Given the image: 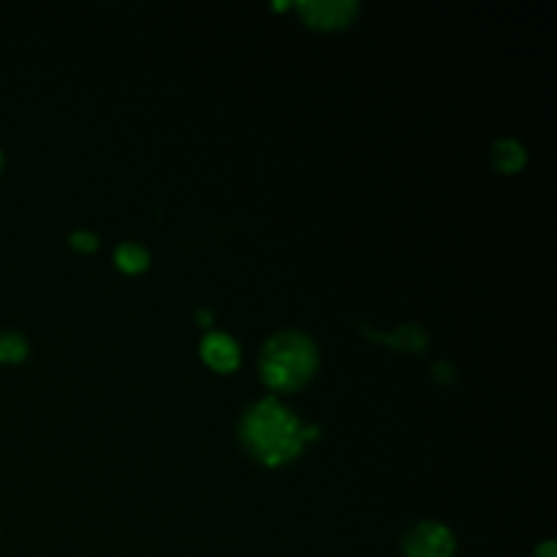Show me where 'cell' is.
<instances>
[{"label":"cell","mask_w":557,"mask_h":557,"mask_svg":"<svg viewBox=\"0 0 557 557\" xmlns=\"http://www.w3.org/2000/svg\"><path fill=\"white\" fill-rule=\"evenodd\" d=\"M319 428H305L275 397H264L248 408L239 424L245 449L264 466H283L294 460L308 441L319 438Z\"/></svg>","instance_id":"cell-1"},{"label":"cell","mask_w":557,"mask_h":557,"mask_svg":"<svg viewBox=\"0 0 557 557\" xmlns=\"http://www.w3.org/2000/svg\"><path fill=\"white\" fill-rule=\"evenodd\" d=\"M259 368L261 379L270 389L292 392L313 379L315 368H319V351L305 332H277L264 343Z\"/></svg>","instance_id":"cell-2"},{"label":"cell","mask_w":557,"mask_h":557,"mask_svg":"<svg viewBox=\"0 0 557 557\" xmlns=\"http://www.w3.org/2000/svg\"><path fill=\"white\" fill-rule=\"evenodd\" d=\"M455 547V533L435 520L417 522L403 539V549L408 557H451Z\"/></svg>","instance_id":"cell-3"},{"label":"cell","mask_w":557,"mask_h":557,"mask_svg":"<svg viewBox=\"0 0 557 557\" xmlns=\"http://www.w3.org/2000/svg\"><path fill=\"white\" fill-rule=\"evenodd\" d=\"M297 9L310 27H321V30H337V27L351 25L354 16L359 14V5L354 0H308V3H299Z\"/></svg>","instance_id":"cell-4"},{"label":"cell","mask_w":557,"mask_h":557,"mask_svg":"<svg viewBox=\"0 0 557 557\" xmlns=\"http://www.w3.org/2000/svg\"><path fill=\"white\" fill-rule=\"evenodd\" d=\"M201 359L210 364L218 373H234L243 362V354L234 337L223 335V332H210V335L201 341Z\"/></svg>","instance_id":"cell-5"},{"label":"cell","mask_w":557,"mask_h":557,"mask_svg":"<svg viewBox=\"0 0 557 557\" xmlns=\"http://www.w3.org/2000/svg\"><path fill=\"white\" fill-rule=\"evenodd\" d=\"M493 163L504 174H517L525 166V147L515 139H500L493 145Z\"/></svg>","instance_id":"cell-6"},{"label":"cell","mask_w":557,"mask_h":557,"mask_svg":"<svg viewBox=\"0 0 557 557\" xmlns=\"http://www.w3.org/2000/svg\"><path fill=\"white\" fill-rule=\"evenodd\" d=\"M114 261H117V267L123 272L136 275V272L147 270V264H150V253H147V248H141V245L123 243L117 245V250H114Z\"/></svg>","instance_id":"cell-7"},{"label":"cell","mask_w":557,"mask_h":557,"mask_svg":"<svg viewBox=\"0 0 557 557\" xmlns=\"http://www.w3.org/2000/svg\"><path fill=\"white\" fill-rule=\"evenodd\" d=\"M375 337L389 343V346L400 348V351H422V346L428 343V335H424L417 324H406L397 332H392V335H375Z\"/></svg>","instance_id":"cell-8"},{"label":"cell","mask_w":557,"mask_h":557,"mask_svg":"<svg viewBox=\"0 0 557 557\" xmlns=\"http://www.w3.org/2000/svg\"><path fill=\"white\" fill-rule=\"evenodd\" d=\"M27 357V341L14 330H0V362H22Z\"/></svg>","instance_id":"cell-9"},{"label":"cell","mask_w":557,"mask_h":557,"mask_svg":"<svg viewBox=\"0 0 557 557\" xmlns=\"http://www.w3.org/2000/svg\"><path fill=\"white\" fill-rule=\"evenodd\" d=\"M71 245H74L76 250H96L98 237L92 232H74L71 234Z\"/></svg>","instance_id":"cell-10"},{"label":"cell","mask_w":557,"mask_h":557,"mask_svg":"<svg viewBox=\"0 0 557 557\" xmlns=\"http://www.w3.org/2000/svg\"><path fill=\"white\" fill-rule=\"evenodd\" d=\"M536 557H555V542H544L542 547L536 549Z\"/></svg>","instance_id":"cell-11"},{"label":"cell","mask_w":557,"mask_h":557,"mask_svg":"<svg viewBox=\"0 0 557 557\" xmlns=\"http://www.w3.org/2000/svg\"><path fill=\"white\" fill-rule=\"evenodd\" d=\"M196 319H199L201 324H212V313H207V310H201V313L196 315Z\"/></svg>","instance_id":"cell-12"},{"label":"cell","mask_w":557,"mask_h":557,"mask_svg":"<svg viewBox=\"0 0 557 557\" xmlns=\"http://www.w3.org/2000/svg\"><path fill=\"white\" fill-rule=\"evenodd\" d=\"M0 163H3V156H0Z\"/></svg>","instance_id":"cell-13"}]
</instances>
